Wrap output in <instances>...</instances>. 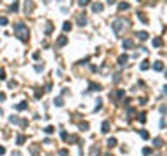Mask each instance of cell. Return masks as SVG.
Returning a JSON list of instances; mask_svg holds the SVG:
<instances>
[{
    "mask_svg": "<svg viewBox=\"0 0 167 156\" xmlns=\"http://www.w3.org/2000/svg\"><path fill=\"white\" fill-rule=\"evenodd\" d=\"M25 140H26V139H25V135H19V137H18V146H21V144L25 142Z\"/></svg>",
    "mask_w": 167,
    "mask_h": 156,
    "instance_id": "obj_24",
    "label": "cell"
},
{
    "mask_svg": "<svg viewBox=\"0 0 167 156\" xmlns=\"http://www.w3.org/2000/svg\"><path fill=\"white\" fill-rule=\"evenodd\" d=\"M54 104H56V106H63V97H56L54 99Z\"/></svg>",
    "mask_w": 167,
    "mask_h": 156,
    "instance_id": "obj_21",
    "label": "cell"
},
{
    "mask_svg": "<svg viewBox=\"0 0 167 156\" xmlns=\"http://www.w3.org/2000/svg\"><path fill=\"white\" fill-rule=\"evenodd\" d=\"M115 144H117V139H115V137H110V139H108V146H110V147H113Z\"/></svg>",
    "mask_w": 167,
    "mask_h": 156,
    "instance_id": "obj_14",
    "label": "cell"
},
{
    "mask_svg": "<svg viewBox=\"0 0 167 156\" xmlns=\"http://www.w3.org/2000/svg\"><path fill=\"white\" fill-rule=\"evenodd\" d=\"M18 9H19V4H18V2H14V4L11 5V11H12V12H18Z\"/></svg>",
    "mask_w": 167,
    "mask_h": 156,
    "instance_id": "obj_17",
    "label": "cell"
},
{
    "mask_svg": "<svg viewBox=\"0 0 167 156\" xmlns=\"http://www.w3.org/2000/svg\"><path fill=\"white\" fill-rule=\"evenodd\" d=\"M59 156H68V151H66V149H61V151H59Z\"/></svg>",
    "mask_w": 167,
    "mask_h": 156,
    "instance_id": "obj_32",
    "label": "cell"
},
{
    "mask_svg": "<svg viewBox=\"0 0 167 156\" xmlns=\"http://www.w3.org/2000/svg\"><path fill=\"white\" fill-rule=\"evenodd\" d=\"M45 133H52L54 132V127H45V130H43Z\"/></svg>",
    "mask_w": 167,
    "mask_h": 156,
    "instance_id": "obj_27",
    "label": "cell"
},
{
    "mask_svg": "<svg viewBox=\"0 0 167 156\" xmlns=\"http://www.w3.org/2000/svg\"><path fill=\"white\" fill-rule=\"evenodd\" d=\"M14 33L18 35V38L19 40H23V42H28V26L25 23H19L14 26Z\"/></svg>",
    "mask_w": 167,
    "mask_h": 156,
    "instance_id": "obj_1",
    "label": "cell"
},
{
    "mask_svg": "<svg viewBox=\"0 0 167 156\" xmlns=\"http://www.w3.org/2000/svg\"><path fill=\"white\" fill-rule=\"evenodd\" d=\"M0 80H5V71L0 68Z\"/></svg>",
    "mask_w": 167,
    "mask_h": 156,
    "instance_id": "obj_30",
    "label": "cell"
},
{
    "mask_svg": "<svg viewBox=\"0 0 167 156\" xmlns=\"http://www.w3.org/2000/svg\"><path fill=\"white\" fill-rule=\"evenodd\" d=\"M92 11L94 12H101V11H103V4H94L92 5Z\"/></svg>",
    "mask_w": 167,
    "mask_h": 156,
    "instance_id": "obj_8",
    "label": "cell"
},
{
    "mask_svg": "<svg viewBox=\"0 0 167 156\" xmlns=\"http://www.w3.org/2000/svg\"><path fill=\"white\" fill-rule=\"evenodd\" d=\"M101 104H103V102H101V99H98V104H96V108H94V111H99V109H101Z\"/></svg>",
    "mask_w": 167,
    "mask_h": 156,
    "instance_id": "obj_26",
    "label": "cell"
},
{
    "mask_svg": "<svg viewBox=\"0 0 167 156\" xmlns=\"http://www.w3.org/2000/svg\"><path fill=\"white\" fill-rule=\"evenodd\" d=\"M139 135H141V139H144V140H146V139L150 137V135H148V132H146V130H141V132H139Z\"/></svg>",
    "mask_w": 167,
    "mask_h": 156,
    "instance_id": "obj_19",
    "label": "cell"
},
{
    "mask_svg": "<svg viewBox=\"0 0 167 156\" xmlns=\"http://www.w3.org/2000/svg\"><path fill=\"white\" fill-rule=\"evenodd\" d=\"M28 108V102L26 101H23V102H19L18 106H16V109H19V111H23V109H26Z\"/></svg>",
    "mask_w": 167,
    "mask_h": 156,
    "instance_id": "obj_7",
    "label": "cell"
},
{
    "mask_svg": "<svg viewBox=\"0 0 167 156\" xmlns=\"http://www.w3.org/2000/svg\"><path fill=\"white\" fill-rule=\"evenodd\" d=\"M35 69H37V71H42V69H43V64H37V66H35Z\"/></svg>",
    "mask_w": 167,
    "mask_h": 156,
    "instance_id": "obj_34",
    "label": "cell"
},
{
    "mask_svg": "<svg viewBox=\"0 0 167 156\" xmlns=\"http://www.w3.org/2000/svg\"><path fill=\"white\" fill-rule=\"evenodd\" d=\"M153 69H155V71H162V69H164V64H162L160 61H155V64H153Z\"/></svg>",
    "mask_w": 167,
    "mask_h": 156,
    "instance_id": "obj_6",
    "label": "cell"
},
{
    "mask_svg": "<svg viewBox=\"0 0 167 156\" xmlns=\"http://www.w3.org/2000/svg\"><path fill=\"white\" fill-rule=\"evenodd\" d=\"M66 42H68V38H66V36H64V35H61L59 38H57L56 45H57V47H63V45H66Z\"/></svg>",
    "mask_w": 167,
    "mask_h": 156,
    "instance_id": "obj_3",
    "label": "cell"
},
{
    "mask_svg": "<svg viewBox=\"0 0 167 156\" xmlns=\"http://www.w3.org/2000/svg\"><path fill=\"white\" fill-rule=\"evenodd\" d=\"M63 29H64V31H70V29H71V23H68V21H66V23L63 24Z\"/></svg>",
    "mask_w": 167,
    "mask_h": 156,
    "instance_id": "obj_20",
    "label": "cell"
},
{
    "mask_svg": "<svg viewBox=\"0 0 167 156\" xmlns=\"http://www.w3.org/2000/svg\"><path fill=\"white\" fill-rule=\"evenodd\" d=\"M160 45H162V38H160V36L153 38V47H160Z\"/></svg>",
    "mask_w": 167,
    "mask_h": 156,
    "instance_id": "obj_9",
    "label": "cell"
},
{
    "mask_svg": "<svg viewBox=\"0 0 167 156\" xmlns=\"http://www.w3.org/2000/svg\"><path fill=\"white\" fill-rule=\"evenodd\" d=\"M127 59H129L127 56H120V57H118V64H125V63H127Z\"/></svg>",
    "mask_w": 167,
    "mask_h": 156,
    "instance_id": "obj_16",
    "label": "cell"
},
{
    "mask_svg": "<svg viewBox=\"0 0 167 156\" xmlns=\"http://www.w3.org/2000/svg\"><path fill=\"white\" fill-rule=\"evenodd\" d=\"M137 36H139L141 40H146V38H148V33H146V31H139V33H137Z\"/></svg>",
    "mask_w": 167,
    "mask_h": 156,
    "instance_id": "obj_15",
    "label": "cell"
},
{
    "mask_svg": "<svg viewBox=\"0 0 167 156\" xmlns=\"http://www.w3.org/2000/svg\"><path fill=\"white\" fill-rule=\"evenodd\" d=\"M0 154H5V147H2V146H0Z\"/></svg>",
    "mask_w": 167,
    "mask_h": 156,
    "instance_id": "obj_36",
    "label": "cell"
},
{
    "mask_svg": "<svg viewBox=\"0 0 167 156\" xmlns=\"http://www.w3.org/2000/svg\"><path fill=\"white\" fill-rule=\"evenodd\" d=\"M40 97H42V92L37 90V92H35V99H40Z\"/></svg>",
    "mask_w": 167,
    "mask_h": 156,
    "instance_id": "obj_33",
    "label": "cell"
},
{
    "mask_svg": "<svg viewBox=\"0 0 167 156\" xmlns=\"http://www.w3.org/2000/svg\"><path fill=\"white\" fill-rule=\"evenodd\" d=\"M12 156H21V154L19 153H12Z\"/></svg>",
    "mask_w": 167,
    "mask_h": 156,
    "instance_id": "obj_38",
    "label": "cell"
},
{
    "mask_svg": "<svg viewBox=\"0 0 167 156\" xmlns=\"http://www.w3.org/2000/svg\"><path fill=\"white\" fill-rule=\"evenodd\" d=\"M7 23H9V19H7V17H0V26H5Z\"/></svg>",
    "mask_w": 167,
    "mask_h": 156,
    "instance_id": "obj_22",
    "label": "cell"
},
{
    "mask_svg": "<svg viewBox=\"0 0 167 156\" xmlns=\"http://www.w3.org/2000/svg\"><path fill=\"white\" fill-rule=\"evenodd\" d=\"M164 92H165V94H167V85H165V87H164Z\"/></svg>",
    "mask_w": 167,
    "mask_h": 156,
    "instance_id": "obj_39",
    "label": "cell"
},
{
    "mask_svg": "<svg viewBox=\"0 0 167 156\" xmlns=\"http://www.w3.org/2000/svg\"><path fill=\"white\" fill-rule=\"evenodd\" d=\"M0 101H5V94H0Z\"/></svg>",
    "mask_w": 167,
    "mask_h": 156,
    "instance_id": "obj_37",
    "label": "cell"
},
{
    "mask_svg": "<svg viewBox=\"0 0 167 156\" xmlns=\"http://www.w3.org/2000/svg\"><path fill=\"white\" fill-rule=\"evenodd\" d=\"M78 127H80V130H87V128H89V125H87V123H80Z\"/></svg>",
    "mask_w": 167,
    "mask_h": 156,
    "instance_id": "obj_28",
    "label": "cell"
},
{
    "mask_svg": "<svg viewBox=\"0 0 167 156\" xmlns=\"http://www.w3.org/2000/svg\"><path fill=\"white\" fill-rule=\"evenodd\" d=\"M148 68H150V64H148V61H143V63H141V69H143V71H146Z\"/></svg>",
    "mask_w": 167,
    "mask_h": 156,
    "instance_id": "obj_18",
    "label": "cell"
},
{
    "mask_svg": "<svg viewBox=\"0 0 167 156\" xmlns=\"http://www.w3.org/2000/svg\"><path fill=\"white\" fill-rule=\"evenodd\" d=\"M153 144H155V147H160V146L164 144V140H162L160 137H157V139H153Z\"/></svg>",
    "mask_w": 167,
    "mask_h": 156,
    "instance_id": "obj_10",
    "label": "cell"
},
{
    "mask_svg": "<svg viewBox=\"0 0 167 156\" xmlns=\"http://www.w3.org/2000/svg\"><path fill=\"white\" fill-rule=\"evenodd\" d=\"M118 9H120V11H127V9H129V4H127V2L118 4Z\"/></svg>",
    "mask_w": 167,
    "mask_h": 156,
    "instance_id": "obj_13",
    "label": "cell"
},
{
    "mask_svg": "<svg viewBox=\"0 0 167 156\" xmlns=\"http://www.w3.org/2000/svg\"><path fill=\"white\" fill-rule=\"evenodd\" d=\"M101 132H103V133L110 132V121H103V125H101Z\"/></svg>",
    "mask_w": 167,
    "mask_h": 156,
    "instance_id": "obj_4",
    "label": "cell"
},
{
    "mask_svg": "<svg viewBox=\"0 0 167 156\" xmlns=\"http://www.w3.org/2000/svg\"><path fill=\"white\" fill-rule=\"evenodd\" d=\"M78 24H80V26H85V24H87V17H85V16H80V17H78Z\"/></svg>",
    "mask_w": 167,
    "mask_h": 156,
    "instance_id": "obj_12",
    "label": "cell"
},
{
    "mask_svg": "<svg viewBox=\"0 0 167 156\" xmlns=\"http://www.w3.org/2000/svg\"><path fill=\"white\" fill-rule=\"evenodd\" d=\"M61 139L63 140H68V133L66 132H61Z\"/></svg>",
    "mask_w": 167,
    "mask_h": 156,
    "instance_id": "obj_31",
    "label": "cell"
},
{
    "mask_svg": "<svg viewBox=\"0 0 167 156\" xmlns=\"http://www.w3.org/2000/svg\"><path fill=\"white\" fill-rule=\"evenodd\" d=\"M124 26H127L125 19H117V21H113V23H111V28H113V31L117 33V35H120V31H122V28H124Z\"/></svg>",
    "mask_w": 167,
    "mask_h": 156,
    "instance_id": "obj_2",
    "label": "cell"
},
{
    "mask_svg": "<svg viewBox=\"0 0 167 156\" xmlns=\"http://www.w3.org/2000/svg\"><path fill=\"white\" fill-rule=\"evenodd\" d=\"M150 153H151V149H150V147H144V149H143V154H144V156H148Z\"/></svg>",
    "mask_w": 167,
    "mask_h": 156,
    "instance_id": "obj_29",
    "label": "cell"
},
{
    "mask_svg": "<svg viewBox=\"0 0 167 156\" xmlns=\"http://www.w3.org/2000/svg\"><path fill=\"white\" fill-rule=\"evenodd\" d=\"M132 45H134L132 40H129V38H127V40H124V49H130Z\"/></svg>",
    "mask_w": 167,
    "mask_h": 156,
    "instance_id": "obj_11",
    "label": "cell"
},
{
    "mask_svg": "<svg viewBox=\"0 0 167 156\" xmlns=\"http://www.w3.org/2000/svg\"><path fill=\"white\" fill-rule=\"evenodd\" d=\"M139 121H141V123L146 121V115H144V113H141V115H139Z\"/></svg>",
    "mask_w": 167,
    "mask_h": 156,
    "instance_id": "obj_25",
    "label": "cell"
},
{
    "mask_svg": "<svg viewBox=\"0 0 167 156\" xmlns=\"http://www.w3.org/2000/svg\"><path fill=\"white\" fill-rule=\"evenodd\" d=\"M9 121H11V123H19V120H18V116H14V115H12V116L9 118Z\"/></svg>",
    "mask_w": 167,
    "mask_h": 156,
    "instance_id": "obj_23",
    "label": "cell"
},
{
    "mask_svg": "<svg viewBox=\"0 0 167 156\" xmlns=\"http://www.w3.org/2000/svg\"><path fill=\"white\" fill-rule=\"evenodd\" d=\"M117 97H124V90H118L117 92Z\"/></svg>",
    "mask_w": 167,
    "mask_h": 156,
    "instance_id": "obj_35",
    "label": "cell"
},
{
    "mask_svg": "<svg viewBox=\"0 0 167 156\" xmlns=\"http://www.w3.org/2000/svg\"><path fill=\"white\" fill-rule=\"evenodd\" d=\"M98 90H101V85L99 83H91L89 85V92H98Z\"/></svg>",
    "mask_w": 167,
    "mask_h": 156,
    "instance_id": "obj_5",
    "label": "cell"
}]
</instances>
